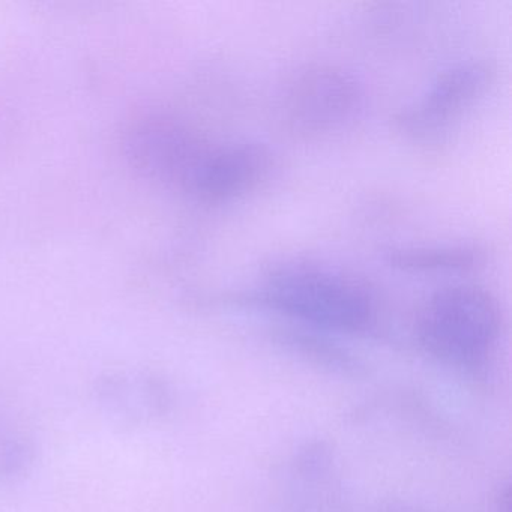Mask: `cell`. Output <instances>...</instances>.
<instances>
[{"label": "cell", "instance_id": "9c48e42d", "mask_svg": "<svg viewBox=\"0 0 512 512\" xmlns=\"http://www.w3.org/2000/svg\"><path fill=\"white\" fill-rule=\"evenodd\" d=\"M272 338L281 349L331 374L353 379L365 376V365L361 359L337 341L331 340L328 334L292 326L277 329Z\"/></svg>", "mask_w": 512, "mask_h": 512}, {"label": "cell", "instance_id": "277c9868", "mask_svg": "<svg viewBox=\"0 0 512 512\" xmlns=\"http://www.w3.org/2000/svg\"><path fill=\"white\" fill-rule=\"evenodd\" d=\"M494 79L490 62L475 59L452 65L395 115V128L419 145L442 142L487 97Z\"/></svg>", "mask_w": 512, "mask_h": 512}, {"label": "cell", "instance_id": "5b68a950", "mask_svg": "<svg viewBox=\"0 0 512 512\" xmlns=\"http://www.w3.org/2000/svg\"><path fill=\"white\" fill-rule=\"evenodd\" d=\"M284 512H346L343 470L334 446L323 439L301 443L284 464L280 481Z\"/></svg>", "mask_w": 512, "mask_h": 512}, {"label": "cell", "instance_id": "6da1fadb", "mask_svg": "<svg viewBox=\"0 0 512 512\" xmlns=\"http://www.w3.org/2000/svg\"><path fill=\"white\" fill-rule=\"evenodd\" d=\"M254 301L295 326L323 334H362L377 319L376 296L364 281L299 260L271 269Z\"/></svg>", "mask_w": 512, "mask_h": 512}, {"label": "cell", "instance_id": "30bf717a", "mask_svg": "<svg viewBox=\"0 0 512 512\" xmlns=\"http://www.w3.org/2000/svg\"><path fill=\"white\" fill-rule=\"evenodd\" d=\"M386 262L407 274H454L481 266L485 250L476 244L410 245L389 251Z\"/></svg>", "mask_w": 512, "mask_h": 512}, {"label": "cell", "instance_id": "ba28073f", "mask_svg": "<svg viewBox=\"0 0 512 512\" xmlns=\"http://www.w3.org/2000/svg\"><path fill=\"white\" fill-rule=\"evenodd\" d=\"M94 394L100 409L125 425L152 424L169 415L173 407V391L167 380L148 371L101 374Z\"/></svg>", "mask_w": 512, "mask_h": 512}, {"label": "cell", "instance_id": "7a4b0ae2", "mask_svg": "<svg viewBox=\"0 0 512 512\" xmlns=\"http://www.w3.org/2000/svg\"><path fill=\"white\" fill-rule=\"evenodd\" d=\"M503 331L496 296L476 284H454L434 292L419 311L415 335L433 361L478 373L496 353Z\"/></svg>", "mask_w": 512, "mask_h": 512}, {"label": "cell", "instance_id": "52a82bcc", "mask_svg": "<svg viewBox=\"0 0 512 512\" xmlns=\"http://www.w3.org/2000/svg\"><path fill=\"white\" fill-rule=\"evenodd\" d=\"M128 146L143 172L184 191L211 149L199 133L172 119L146 121L134 131Z\"/></svg>", "mask_w": 512, "mask_h": 512}, {"label": "cell", "instance_id": "8fae6325", "mask_svg": "<svg viewBox=\"0 0 512 512\" xmlns=\"http://www.w3.org/2000/svg\"><path fill=\"white\" fill-rule=\"evenodd\" d=\"M37 461V443L28 428L0 410V487L25 478Z\"/></svg>", "mask_w": 512, "mask_h": 512}, {"label": "cell", "instance_id": "4fadbf2b", "mask_svg": "<svg viewBox=\"0 0 512 512\" xmlns=\"http://www.w3.org/2000/svg\"><path fill=\"white\" fill-rule=\"evenodd\" d=\"M494 512H509V485H500L494 496Z\"/></svg>", "mask_w": 512, "mask_h": 512}, {"label": "cell", "instance_id": "7c38bea8", "mask_svg": "<svg viewBox=\"0 0 512 512\" xmlns=\"http://www.w3.org/2000/svg\"><path fill=\"white\" fill-rule=\"evenodd\" d=\"M364 512H424L418 506L412 503L403 502V500H382L374 503Z\"/></svg>", "mask_w": 512, "mask_h": 512}, {"label": "cell", "instance_id": "3957f363", "mask_svg": "<svg viewBox=\"0 0 512 512\" xmlns=\"http://www.w3.org/2000/svg\"><path fill=\"white\" fill-rule=\"evenodd\" d=\"M365 89L355 74L331 64H307L281 88V121L302 140L332 139L355 127L365 110Z\"/></svg>", "mask_w": 512, "mask_h": 512}, {"label": "cell", "instance_id": "8992f818", "mask_svg": "<svg viewBox=\"0 0 512 512\" xmlns=\"http://www.w3.org/2000/svg\"><path fill=\"white\" fill-rule=\"evenodd\" d=\"M274 167V154L263 143L242 140L211 146L187 193L206 205L238 202L259 190Z\"/></svg>", "mask_w": 512, "mask_h": 512}]
</instances>
